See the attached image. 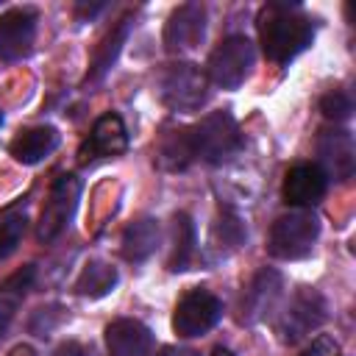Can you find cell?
Wrapping results in <instances>:
<instances>
[{
	"instance_id": "1",
	"label": "cell",
	"mask_w": 356,
	"mask_h": 356,
	"mask_svg": "<svg viewBox=\"0 0 356 356\" xmlns=\"http://www.w3.org/2000/svg\"><path fill=\"white\" fill-rule=\"evenodd\" d=\"M259 39L261 50L275 64H289L298 53L312 44L314 22L289 3H267L259 11Z\"/></svg>"
},
{
	"instance_id": "2",
	"label": "cell",
	"mask_w": 356,
	"mask_h": 356,
	"mask_svg": "<svg viewBox=\"0 0 356 356\" xmlns=\"http://www.w3.org/2000/svg\"><path fill=\"white\" fill-rule=\"evenodd\" d=\"M192 159H203L209 164H220L242 150V131L228 111H211L192 128H186Z\"/></svg>"
},
{
	"instance_id": "3",
	"label": "cell",
	"mask_w": 356,
	"mask_h": 356,
	"mask_svg": "<svg viewBox=\"0 0 356 356\" xmlns=\"http://www.w3.org/2000/svg\"><path fill=\"white\" fill-rule=\"evenodd\" d=\"M320 236V220L317 214H312L309 209H295L281 214L273 228H270V239H267V250L275 259L284 261H295L312 253L314 242Z\"/></svg>"
},
{
	"instance_id": "4",
	"label": "cell",
	"mask_w": 356,
	"mask_h": 356,
	"mask_svg": "<svg viewBox=\"0 0 356 356\" xmlns=\"http://www.w3.org/2000/svg\"><path fill=\"white\" fill-rule=\"evenodd\" d=\"M253 61H256L253 42L248 36L234 33L211 50L206 64V78H211V83H217L220 89H236L248 78Z\"/></svg>"
},
{
	"instance_id": "5",
	"label": "cell",
	"mask_w": 356,
	"mask_h": 356,
	"mask_svg": "<svg viewBox=\"0 0 356 356\" xmlns=\"http://www.w3.org/2000/svg\"><path fill=\"white\" fill-rule=\"evenodd\" d=\"M325 323V298L317 289H298L289 300V306L275 320V334L281 342L295 345L312 331H317Z\"/></svg>"
},
{
	"instance_id": "6",
	"label": "cell",
	"mask_w": 356,
	"mask_h": 356,
	"mask_svg": "<svg viewBox=\"0 0 356 356\" xmlns=\"http://www.w3.org/2000/svg\"><path fill=\"white\" fill-rule=\"evenodd\" d=\"M206 72H200V67L184 61V64H170L161 78H159V95L164 100V106H170L172 111H195L203 106L206 100Z\"/></svg>"
},
{
	"instance_id": "7",
	"label": "cell",
	"mask_w": 356,
	"mask_h": 356,
	"mask_svg": "<svg viewBox=\"0 0 356 356\" xmlns=\"http://www.w3.org/2000/svg\"><path fill=\"white\" fill-rule=\"evenodd\" d=\"M222 317V303L220 298H214L206 289H189L172 314V328L178 337H203L206 331H211L217 325V320Z\"/></svg>"
},
{
	"instance_id": "8",
	"label": "cell",
	"mask_w": 356,
	"mask_h": 356,
	"mask_svg": "<svg viewBox=\"0 0 356 356\" xmlns=\"http://www.w3.org/2000/svg\"><path fill=\"white\" fill-rule=\"evenodd\" d=\"M36 36V8L14 6L0 14V61H19L31 53Z\"/></svg>"
},
{
	"instance_id": "9",
	"label": "cell",
	"mask_w": 356,
	"mask_h": 356,
	"mask_svg": "<svg viewBox=\"0 0 356 356\" xmlns=\"http://www.w3.org/2000/svg\"><path fill=\"white\" fill-rule=\"evenodd\" d=\"M78 195H81V181L75 175L56 178V184L50 189V197L42 209V220H39V239L42 242L56 239L67 228V222H70V217L78 206Z\"/></svg>"
},
{
	"instance_id": "10",
	"label": "cell",
	"mask_w": 356,
	"mask_h": 356,
	"mask_svg": "<svg viewBox=\"0 0 356 356\" xmlns=\"http://www.w3.org/2000/svg\"><path fill=\"white\" fill-rule=\"evenodd\" d=\"M206 33V8L200 3L178 6L164 25V47L170 53H184L200 44Z\"/></svg>"
},
{
	"instance_id": "11",
	"label": "cell",
	"mask_w": 356,
	"mask_h": 356,
	"mask_svg": "<svg viewBox=\"0 0 356 356\" xmlns=\"http://www.w3.org/2000/svg\"><path fill=\"white\" fill-rule=\"evenodd\" d=\"M317 156H320V170L325 172V178H337V181H348L353 175L356 167V147H353V136L348 131H323L317 139Z\"/></svg>"
},
{
	"instance_id": "12",
	"label": "cell",
	"mask_w": 356,
	"mask_h": 356,
	"mask_svg": "<svg viewBox=\"0 0 356 356\" xmlns=\"http://www.w3.org/2000/svg\"><path fill=\"white\" fill-rule=\"evenodd\" d=\"M328 178L317 164H295L284 178V200L295 209H312L323 200Z\"/></svg>"
},
{
	"instance_id": "13",
	"label": "cell",
	"mask_w": 356,
	"mask_h": 356,
	"mask_svg": "<svg viewBox=\"0 0 356 356\" xmlns=\"http://www.w3.org/2000/svg\"><path fill=\"white\" fill-rule=\"evenodd\" d=\"M281 295V275L275 270H259L250 281V286L242 295V323H256L261 320L278 300Z\"/></svg>"
},
{
	"instance_id": "14",
	"label": "cell",
	"mask_w": 356,
	"mask_h": 356,
	"mask_svg": "<svg viewBox=\"0 0 356 356\" xmlns=\"http://www.w3.org/2000/svg\"><path fill=\"white\" fill-rule=\"evenodd\" d=\"M106 345L111 356H147L153 348V334L139 320H114L106 328Z\"/></svg>"
},
{
	"instance_id": "15",
	"label": "cell",
	"mask_w": 356,
	"mask_h": 356,
	"mask_svg": "<svg viewBox=\"0 0 356 356\" xmlns=\"http://www.w3.org/2000/svg\"><path fill=\"white\" fill-rule=\"evenodd\" d=\"M128 147V134H125V125L117 114H103L95 125H92V134L89 139L83 142L81 147V156L83 159H103V156H117Z\"/></svg>"
},
{
	"instance_id": "16",
	"label": "cell",
	"mask_w": 356,
	"mask_h": 356,
	"mask_svg": "<svg viewBox=\"0 0 356 356\" xmlns=\"http://www.w3.org/2000/svg\"><path fill=\"white\" fill-rule=\"evenodd\" d=\"M56 145H58V131L53 125H33L19 131L8 150L19 164H36L44 156H50Z\"/></svg>"
},
{
	"instance_id": "17",
	"label": "cell",
	"mask_w": 356,
	"mask_h": 356,
	"mask_svg": "<svg viewBox=\"0 0 356 356\" xmlns=\"http://www.w3.org/2000/svg\"><path fill=\"white\" fill-rule=\"evenodd\" d=\"M33 275H36V267L33 264H25L22 270H17L14 275H8L3 284H0V337L3 331L8 328V323L14 320L25 292L31 289L33 284Z\"/></svg>"
},
{
	"instance_id": "18",
	"label": "cell",
	"mask_w": 356,
	"mask_h": 356,
	"mask_svg": "<svg viewBox=\"0 0 356 356\" xmlns=\"http://www.w3.org/2000/svg\"><path fill=\"white\" fill-rule=\"evenodd\" d=\"M128 31H131V19L125 17V19H120V22L103 36V42L97 44V50H95V56H92V64H89V72H86V83H95V81H100V78L108 72V67H111V64L117 61V56H120V47H122V42H125Z\"/></svg>"
},
{
	"instance_id": "19",
	"label": "cell",
	"mask_w": 356,
	"mask_h": 356,
	"mask_svg": "<svg viewBox=\"0 0 356 356\" xmlns=\"http://www.w3.org/2000/svg\"><path fill=\"white\" fill-rule=\"evenodd\" d=\"M159 248V225L150 217L131 222L122 234V256L128 261H145Z\"/></svg>"
},
{
	"instance_id": "20",
	"label": "cell",
	"mask_w": 356,
	"mask_h": 356,
	"mask_svg": "<svg viewBox=\"0 0 356 356\" xmlns=\"http://www.w3.org/2000/svg\"><path fill=\"white\" fill-rule=\"evenodd\" d=\"M117 278L120 275H117V270L111 264H106V261H89L81 270V275L75 281V289L83 298H103V295H108L117 286Z\"/></svg>"
},
{
	"instance_id": "21",
	"label": "cell",
	"mask_w": 356,
	"mask_h": 356,
	"mask_svg": "<svg viewBox=\"0 0 356 356\" xmlns=\"http://www.w3.org/2000/svg\"><path fill=\"white\" fill-rule=\"evenodd\" d=\"M195 245H197V239H195L192 220L186 214H175V220H172V253H170L167 267L175 270V273L186 270L192 256H195Z\"/></svg>"
},
{
	"instance_id": "22",
	"label": "cell",
	"mask_w": 356,
	"mask_h": 356,
	"mask_svg": "<svg viewBox=\"0 0 356 356\" xmlns=\"http://www.w3.org/2000/svg\"><path fill=\"white\" fill-rule=\"evenodd\" d=\"M159 161L167 170H184L192 161V150H189V139H186V128H178L172 134H167L159 145Z\"/></svg>"
},
{
	"instance_id": "23",
	"label": "cell",
	"mask_w": 356,
	"mask_h": 356,
	"mask_svg": "<svg viewBox=\"0 0 356 356\" xmlns=\"http://www.w3.org/2000/svg\"><path fill=\"white\" fill-rule=\"evenodd\" d=\"M25 228H28L25 214H8V217L0 220V261L8 259V256L17 250V245H19L22 234H25Z\"/></svg>"
},
{
	"instance_id": "24",
	"label": "cell",
	"mask_w": 356,
	"mask_h": 356,
	"mask_svg": "<svg viewBox=\"0 0 356 356\" xmlns=\"http://www.w3.org/2000/svg\"><path fill=\"white\" fill-rule=\"evenodd\" d=\"M320 111H323L328 120H334V122H345V120L353 114V100H350L348 92L334 89V92H328V95L320 100Z\"/></svg>"
},
{
	"instance_id": "25",
	"label": "cell",
	"mask_w": 356,
	"mask_h": 356,
	"mask_svg": "<svg viewBox=\"0 0 356 356\" xmlns=\"http://www.w3.org/2000/svg\"><path fill=\"white\" fill-rule=\"evenodd\" d=\"M303 356H342V353H339V345H337L331 337L320 334V337L306 348V353H303Z\"/></svg>"
},
{
	"instance_id": "26",
	"label": "cell",
	"mask_w": 356,
	"mask_h": 356,
	"mask_svg": "<svg viewBox=\"0 0 356 356\" xmlns=\"http://www.w3.org/2000/svg\"><path fill=\"white\" fill-rule=\"evenodd\" d=\"M156 356H197L195 350H189V348H175V345H167V348H161Z\"/></svg>"
},
{
	"instance_id": "27",
	"label": "cell",
	"mask_w": 356,
	"mask_h": 356,
	"mask_svg": "<svg viewBox=\"0 0 356 356\" xmlns=\"http://www.w3.org/2000/svg\"><path fill=\"white\" fill-rule=\"evenodd\" d=\"M53 356H83V350H81V345H75V342H64Z\"/></svg>"
},
{
	"instance_id": "28",
	"label": "cell",
	"mask_w": 356,
	"mask_h": 356,
	"mask_svg": "<svg viewBox=\"0 0 356 356\" xmlns=\"http://www.w3.org/2000/svg\"><path fill=\"white\" fill-rule=\"evenodd\" d=\"M103 8V3H97V6H78V14H86V17H95L97 11Z\"/></svg>"
},
{
	"instance_id": "29",
	"label": "cell",
	"mask_w": 356,
	"mask_h": 356,
	"mask_svg": "<svg viewBox=\"0 0 356 356\" xmlns=\"http://www.w3.org/2000/svg\"><path fill=\"white\" fill-rule=\"evenodd\" d=\"M211 356H234V353H231L228 348H214V353H211Z\"/></svg>"
},
{
	"instance_id": "30",
	"label": "cell",
	"mask_w": 356,
	"mask_h": 356,
	"mask_svg": "<svg viewBox=\"0 0 356 356\" xmlns=\"http://www.w3.org/2000/svg\"><path fill=\"white\" fill-rule=\"evenodd\" d=\"M0 122H3V114H0Z\"/></svg>"
}]
</instances>
